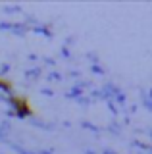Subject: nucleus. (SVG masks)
<instances>
[{"instance_id":"obj_2","label":"nucleus","mask_w":152,"mask_h":154,"mask_svg":"<svg viewBox=\"0 0 152 154\" xmlns=\"http://www.w3.org/2000/svg\"><path fill=\"white\" fill-rule=\"evenodd\" d=\"M10 146H12V150H16V152H20V154H35L33 150H27V148H23L21 144H16V143H10Z\"/></svg>"},{"instance_id":"obj_1","label":"nucleus","mask_w":152,"mask_h":154,"mask_svg":"<svg viewBox=\"0 0 152 154\" xmlns=\"http://www.w3.org/2000/svg\"><path fill=\"white\" fill-rule=\"evenodd\" d=\"M39 75H41V67H33V69H27L25 71V77H27V79H31V81H35Z\"/></svg>"},{"instance_id":"obj_11","label":"nucleus","mask_w":152,"mask_h":154,"mask_svg":"<svg viewBox=\"0 0 152 154\" xmlns=\"http://www.w3.org/2000/svg\"><path fill=\"white\" fill-rule=\"evenodd\" d=\"M39 154H54V152H52V150H41Z\"/></svg>"},{"instance_id":"obj_6","label":"nucleus","mask_w":152,"mask_h":154,"mask_svg":"<svg viewBox=\"0 0 152 154\" xmlns=\"http://www.w3.org/2000/svg\"><path fill=\"white\" fill-rule=\"evenodd\" d=\"M10 67H12L10 64H4L2 67H0V73H2V75H4V73H8V71H10Z\"/></svg>"},{"instance_id":"obj_8","label":"nucleus","mask_w":152,"mask_h":154,"mask_svg":"<svg viewBox=\"0 0 152 154\" xmlns=\"http://www.w3.org/2000/svg\"><path fill=\"white\" fill-rule=\"evenodd\" d=\"M42 94H44V96H54L52 89H42Z\"/></svg>"},{"instance_id":"obj_10","label":"nucleus","mask_w":152,"mask_h":154,"mask_svg":"<svg viewBox=\"0 0 152 154\" xmlns=\"http://www.w3.org/2000/svg\"><path fill=\"white\" fill-rule=\"evenodd\" d=\"M144 96H146V98H148V100H152V89L148 91V94H144Z\"/></svg>"},{"instance_id":"obj_7","label":"nucleus","mask_w":152,"mask_h":154,"mask_svg":"<svg viewBox=\"0 0 152 154\" xmlns=\"http://www.w3.org/2000/svg\"><path fill=\"white\" fill-rule=\"evenodd\" d=\"M93 71H94V73H104V67H100V66L94 64V66H93Z\"/></svg>"},{"instance_id":"obj_13","label":"nucleus","mask_w":152,"mask_h":154,"mask_svg":"<svg viewBox=\"0 0 152 154\" xmlns=\"http://www.w3.org/2000/svg\"><path fill=\"white\" fill-rule=\"evenodd\" d=\"M148 135H150V137H152V129H150V131H148Z\"/></svg>"},{"instance_id":"obj_9","label":"nucleus","mask_w":152,"mask_h":154,"mask_svg":"<svg viewBox=\"0 0 152 154\" xmlns=\"http://www.w3.org/2000/svg\"><path fill=\"white\" fill-rule=\"evenodd\" d=\"M42 60H44L48 66H54V60H52V58H42Z\"/></svg>"},{"instance_id":"obj_12","label":"nucleus","mask_w":152,"mask_h":154,"mask_svg":"<svg viewBox=\"0 0 152 154\" xmlns=\"http://www.w3.org/2000/svg\"><path fill=\"white\" fill-rule=\"evenodd\" d=\"M85 154H96L94 150H85Z\"/></svg>"},{"instance_id":"obj_3","label":"nucleus","mask_w":152,"mask_h":154,"mask_svg":"<svg viewBox=\"0 0 152 154\" xmlns=\"http://www.w3.org/2000/svg\"><path fill=\"white\" fill-rule=\"evenodd\" d=\"M37 35H44V37H52V33L48 31V27H35Z\"/></svg>"},{"instance_id":"obj_4","label":"nucleus","mask_w":152,"mask_h":154,"mask_svg":"<svg viewBox=\"0 0 152 154\" xmlns=\"http://www.w3.org/2000/svg\"><path fill=\"white\" fill-rule=\"evenodd\" d=\"M48 81H62V73L52 71V73H48Z\"/></svg>"},{"instance_id":"obj_5","label":"nucleus","mask_w":152,"mask_h":154,"mask_svg":"<svg viewBox=\"0 0 152 154\" xmlns=\"http://www.w3.org/2000/svg\"><path fill=\"white\" fill-rule=\"evenodd\" d=\"M142 104H144V108H148L150 112H152V100H148L146 96H142Z\"/></svg>"}]
</instances>
